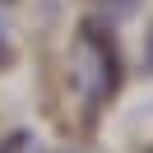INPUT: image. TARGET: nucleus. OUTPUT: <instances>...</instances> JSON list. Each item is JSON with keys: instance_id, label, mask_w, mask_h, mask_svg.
Here are the masks:
<instances>
[{"instance_id": "nucleus-2", "label": "nucleus", "mask_w": 153, "mask_h": 153, "mask_svg": "<svg viewBox=\"0 0 153 153\" xmlns=\"http://www.w3.org/2000/svg\"><path fill=\"white\" fill-rule=\"evenodd\" d=\"M0 153H42V149H37V139H33L28 130H14L10 139L0 144Z\"/></svg>"}, {"instance_id": "nucleus-3", "label": "nucleus", "mask_w": 153, "mask_h": 153, "mask_svg": "<svg viewBox=\"0 0 153 153\" xmlns=\"http://www.w3.org/2000/svg\"><path fill=\"white\" fill-rule=\"evenodd\" d=\"M0 5H10V0H0Z\"/></svg>"}, {"instance_id": "nucleus-1", "label": "nucleus", "mask_w": 153, "mask_h": 153, "mask_svg": "<svg viewBox=\"0 0 153 153\" xmlns=\"http://www.w3.org/2000/svg\"><path fill=\"white\" fill-rule=\"evenodd\" d=\"M74 79L79 93L93 97V102H107L121 84V60H116V37L107 23L88 19L79 28V56H74Z\"/></svg>"}]
</instances>
